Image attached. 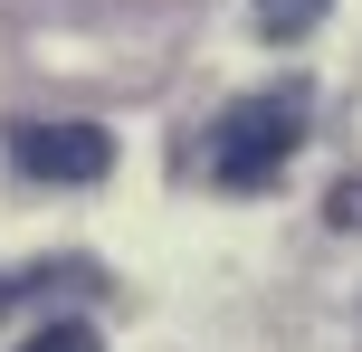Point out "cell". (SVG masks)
Returning a JSON list of instances; mask_svg holds the SVG:
<instances>
[{"instance_id": "1", "label": "cell", "mask_w": 362, "mask_h": 352, "mask_svg": "<svg viewBox=\"0 0 362 352\" xmlns=\"http://www.w3.org/2000/svg\"><path fill=\"white\" fill-rule=\"evenodd\" d=\"M305 86H267V95H238L229 114L210 124V143H200V162H210L219 190H276V171L296 162V143H305Z\"/></svg>"}, {"instance_id": "2", "label": "cell", "mask_w": 362, "mask_h": 352, "mask_svg": "<svg viewBox=\"0 0 362 352\" xmlns=\"http://www.w3.org/2000/svg\"><path fill=\"white\" fill-rule=\"evenodd\" d=\"M10 162L29 181H105L115 171V133L105 124H10Z\"/></svg>"}, {"instance_id": "3", "label": "cell", "mask_w": 362, "mask_h": 352, "mask_svg": "<svg viewBox=\"0 0 362 352\" xmlns=\"http://www.w3.org/2000/svg\"><path fill=\"white\" fill-rule=\"evenodd\" d=\"M325 10H334V0H257V29H267V38H305Z\"/></svg>"}, {"instance_id": "4", "label": "cell", "mask_w": 362, "mask_h": 352, "mask_svg": "<svg viewBox=\"0 0 362 352\" xmlns=\"http://www.w3.org/2000/svg\"><path fill=\"white\" fill-rule=\"evenodd\" d=\"M19 352H105V343H95V324H38Z\"/></svg>"}, {"instance_id": "5", "label": "cell", "mask_w": 362, "mask_h": 352, "mask_svg": "<svg viewBox=\"0 0 362 352\" xmlns=\"http://www.w3.org/2000/svg\"><path fill=\"white\" fill-rule=\"evenodd\" d=\"M325 219H334V229H362V171H353V181H334V200H325Z\"/></svg>"}]
</instances>
